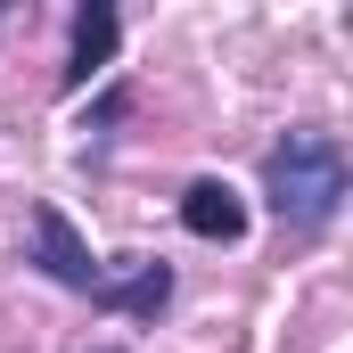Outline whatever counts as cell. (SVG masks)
<instances>
[{
  "mask_svg": "<svg viewBox=\"0 0 353 353\" xmlns=\"http://www.w3.org/2000/svg\"><path fill=\"white\" fill-rule=\"evenodd\" d=\"M181 230L189 239H214V247H230V239H247V197L230 189V181H189L181 189Z\"/></svg>",
  "mask_w": 353,
  "mask_h": 353,
  "instance_id": "obj_4",
  "label": "cell"
},
{
  "mask_svg": "<svg viewBox=\"0 0 353 353\" xmlns=\"http://www.w3.org/2000/svg\"><path fill=\"white\" fill-rule=\"evenodd\" d=\"M165 296H173V263H140V255L115 263V271H99V288H90L99 312H132V321H157Z\"/></svg>",
  "mask_w": 353,
  "mask_h": 353,
  "instance_id": "obj_3",
  "label": "cell"
},
{
  "mask_svg": "<svg viewBox=\"0 0 353 353\" xmlns=\"http://www.w3.org/2000/svg\"><path fill=\"white\" fill-rule=\"evenodd\" d=\"M33 263L50 271L58 288H74V296H90V288H99V271H107L83 239H74V222H66L58 205H33Z\"/></svg>",
  "mask_w": 353,
  "mask_h": 353,
  "instance_id": "obj_2",
  "label": "cell"
},
{
  "mask_svg": "<svg viewBox=\"0 0 353 353\" xmlns=\"http://www.w3.org/2000/svg\"><path fill=\"white\" fill-rule=\"evenodd\" d=\"M263 197H271V214L296 222V230L329 222L337 197H345V140L337 132H288L263 157Z\"/></svg>",
  "mask_w": 353,
  "mask_h": 353,
  "instance_id": "obj_1",
  "label": "cell"
},
{
  "mask_svg": "<svg viewBox=\"0 0 353 353\" xmlns=\"http://www.w3.org/2000/svg\"><path fill=\"white\" fill-rule=\"evenodd\" d=\"M115 58V8L107 0H83L74 8V50H66V90H83L90 74H107Z\"/></svg>",
  "mask_w": 353,
  "mask_h": 353,
  "instance_id": "obj_5",
  "label": "cell"
},
{
  "mask_svg": "<svg viewBox=\"0 0 353 353\" xmlns=\"http://www.w3.org/2000/svg\"><path fill=\"white\" fill-rule=\"evenodd\" d=\"M99 353H115V345H99Z\"/></svg>",
  "mask_w": 353,
  "mask_h": 353,
  "instance_id": "obj_6",
  "label": "cell"
}]
</instances>
